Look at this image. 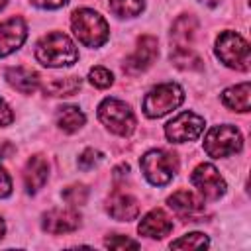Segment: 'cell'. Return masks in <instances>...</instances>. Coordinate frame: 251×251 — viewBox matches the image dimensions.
<instances>
[{"instance_id":"cell-1","label":"cell","mask_w":251,"mask_h":251,"mask_svg":"<svg viewBox=\"0 0 251 251\" xmlns=\"http://www.w3.org/2000/svg\"><path fill=\"white\" fill-rule=\"evenodd\" d=\"M35 59L43 67H71L78 59V49L63 31H51L35 43Z\"/></svg>"},{"instance_id":"cell-2","label":"cell","mask_w":251,"mask_h":251,"mask_svg":"<svg viewBox=\"0 0 251 251\" xmlns=\"http://www.w3.org/2000/svg\"><path fill=\"white\" fill-rule=\"evenodd\" d=\"M71 25H73V31L78 37V41L86 47H100L110 37V27H108L106 20L90 8L75 10L73 18H71Z\"/></svg>"},{"instance_id":"cell-3","label":"cell","mask_w":251,"mask_h":251,"mask_svg":"<svg viewBox=\"0 0 251 251\" xmlns=\"http://www.w3.org/2000/svg\"><path fill=\"white\" fill-rule=\"evenodd\" d=\"M139 165L141 173L153 186H165L176 175L178 159L175 153H169L165 149H151L141 157Z\"/></svg>"},{"instance_id":"cell-4","label":"cell","mask_w":251,"mask_h":251,"mask_svg":"<svg viewBox=\"0 0 251 251\" xmlns=\"http://www.w3.org/2000/svg\"><path fill=\"white\" fill-rule=\"evenodd\" d=\"M216 55L218 59L235 71H249L251 65V53L249 43L235 31H222L216 39Z\"/></svg>"},{"instance_id":"cell-5","label":"cell","mask_w":251,"mask_h":251,"mask_svg":"<svg viewBox=\"0 0 251 251\" xmlns=\"http://www.w3.org/2000/svg\"><path fill=\"white\" fill-rule=\"evenodd\" d=\"M184 100V92L175 82H163L153 86L143 98V112L147 118H161L176 110Z\"/></svg>"},{"instance_id":"cell-6","label":"cell","mask_w":251,"mask_h":251,"mask_svg":"<svg viewBox=\"0 0 251 251\" xmlns=\"http://www.w3.org/2000/svg\"><path fill=\"white\" fill-rule=\"evenodd\" d=\"M241 147H243L241 131L231 124L214 126L208 129V133L204 137V151L214 159H222V157L239 153Z\"/></svg>"},{"instance_id":"cell-7","label":"cell","mask_w":251,"mask_h":251,"mask_svg":"<svg viewBox=\"0 0 251 251\" xmlns=\"http://www.w3.org/2000/svg\"><path fill=\"white\" fill-rule=\"evenodd\" d=\"M98 120L116 135H129L135 129V116L131 108L118 98H104L98 106Z\"/></svg>"},{"instance_id":"cell-8","label":"cell","mask_w":251,"mask_h":251,"mask_svg":"<svg viewBox=\"0 0 251 251\" xmlns=\"http://www.w3.org/2000/svg\"><path fill=\"white\" fill-rule=\"evenodd\" d=\"M204 118L194 112H182L165 126V135L171 143H186L200 137L204 131Z\"/></svg>"},{"instance_id":"cell-9","label":"cell","mask_w":251,"mask_h":251,"mask_svg":"<svg viewBox=\"0 0 251 251\" xmlns=\"http://www.w3.org/2000/svg\"><path fill=\"white\" fill-rule=\"evenodd\" d=\"M190 182L198 188L200 196L206 200H220L226 194V180L222 178L220 171L210 163H200L192 171Z\"/></svg>"},{"instance_id":"cell-10","label":"cell","mask_w":251,"mask_h":251,"mask_svg":"<svg viewBox=\"0 0 251 251\" xmlns=\"http://www.w3.org/2000/svg\"><path fill=\"white\" fill-rule=\"evenodd\" d=\"M157 55H159L157 37H153V35H141L137 39L135 51L126 59L124 71L129 73V75H139V73L147 71L153 65V61L157 59Z\"/></svg>"},{"instance_id":"cell-11","label":"cell","mask_w":251,"mask_h":251,"mask_svg":"<svg viewBox=\"0 0 251 251\" xmlns=\"http://www.w3.org/2000/svg\"><path fill=\"white\" fill-rule=\"evenodd\" d=\"M27 37V25L22 18L14 16L0 22V57L18 51Z\"/></svg>"},{"instance_id":"cell-12","label":"cell","mask_w":251,"mask_h":251,"mask_svg":"<svg viewBox=\"0 0 251 251\" xmlns=\"http://www.w3.org/2000/svg\"><path fill=\"white\" fill-rule=\"evenodd\" d=\"M78 226H80V214L76 210H61V208H55V210L45 212L43 214V220H41V227L47 233H53V235L71 233Z\"/></svg>"},{"instance_id":"cell-13","label":"cell","mask_w":251,"mask_h":251,"mask_svg":"<svg viewBox=\"0 0 251 251\" xmlns=\"http://www.w3.org/2000/svg\"><path fill=\"white\" fill-rule=\"evenodd\" d=\"M137 231L151 239H163L165 235H169L173 231V220L163 210L155 208L143 216V220L137 226Z\"/></svg>"},{"instance_id":"cell-14","label":"cell","mask_w":251,"mask_h":251,"mask_svg":"<svg viewBox=\"0 0 251 251\" xmlns=\"http://www.w3.org/2000/svg\"><path fill=\"white\" fill-rule=\"evenodd\" d=\"M106 212L118 222H131L139 214V204L129 194L114 192L106 202Z\"/></svg>"},{"instance_id":"cell-15","label":"cell","mask_w":251,"mask_h":251,"mask_svg":"<svg viewBox=\"0 0 251 251\" xmlns=\"http://www.w3.org/2000/svg\"><path fill=\"white\" fill-rule=\"evenodd\" d=\"M49 178V165L45 161V157L41 155H33L27 159L25 167H24V182H25V190L29 194H35L39 188H43V184Z\"/></svg>"},{"instance_id":"cell-16","label":"cell","mask_w":251,"mask_h":251,"mask_svg":"<svg viewBox=\"0 0 251 251\" xmlns=\"http://www.w3.org/2000/svg\"><path fill=\"white\" fill-rule=\"evenodd\" d=\"M6 80L22 94H33L39 88V75L27 67H12L6 71Z\"/></svg>"},{"instance_id":"cell-17","label":"cell","mask_w":251,"mask_h":251,"mask_svg":"<svg viewBox=\"0 0 251 251\" xmlns=\"http://www.w3.org/2000/svg\"><path fill=\"white\" fill-rule=\"evenodd\" d=\"M169 206L178 214V216H184V218H190V216H196L204 210V200L198 198L194 192L190 190H176L169 196Z\"/></svg>"},{"instance_id":"cell-18","label":"cell","mask_w":251,"mask_h":251,"mask_svg":"<svg viewBox=\"0 0 251 251\" xmlns=\"http://www.w3.org/2000/svg\"><path fill=\"white\" fill-rule=\"evenodd\" d=\"M198 31V20L190 14H184L180 18L175 20L173 27H171V39H173V47H190L194 37Z\"/></svg>"},{"instance_id":"cell-19","label":"cell","mask_w":251,"mask_h":251,"mask_svg":"<svg viewBox=\"0 0 251 251\" xmlns=\"http://www.w3.org/2000/svg\"><path fill=\"white\" fill-rule=\"evenodd\" d=\"M249 92H251V86L249 82H241V84H235V86H229L222 92V102L226 108L233 110V112H249Z\"/></svg>"},{"instance_id":"cell-20","label":"cell","mask_w":251,"mask_h":251,"mask_svg":"<svg viewBox=\"0 0 251 251\" xmlns=\"http://www.w3.org/2000/svg\"><path fill=\"white\" fill-rule=\"evenodd\" d=\"M55 120H57V126H59L65 133H75V131H78V129L84 126L86 116H84V112H82L78 106L67 104V106L57 108Z\"/></svg>"},{"instance_id":"cell-21","label":"cell","mask_w":251,"mask_h":251,"mask_svg":"<svg viewBox=\"0 0 251 251\" xmlns=\"http://www.w3.org/2000/svg\"><path fill=\"white\" fill-rule=\"evenodd\" d=\"M80 78L78 76H63V78H51L43 84V90L51 96H71L80 90Z\"/></svg>"},{"instance_id":"cell-22","label":"cell","mask_w":251,"mask_h":251,"mask_svg":"<svg viewBox=\"0 0 251 251\" xmlns=\"http://www.w3.org/2000/svg\"><path fill=\"white\" fill-rule=\"evenodd\" d=\"M171 61L175 67L184 69V71L202 69V59L192 51V47H173L171 49Z\"/></svg>"},{"instance_id":"cell-23","label":"cell","mask_w":251,"mask_h":251,"mask_svg":"<svg viewBox=\"0 0 251 251\" xmlns=\"http://www.w3.org/2000/svg\"><path fill=\"white\" fill-rule=\"evenodd\" d=\"M108 6L118 18H135L143 12L145 0H110Z\"/></svg>"},{"instance_id":"cell-24","label":"cell","mask_w":251,"mask_h":251,"mask_svg":"<svg viewBox=\"0 0 251 251\" xmlns=\"http://www.w3.org/2000/svg\"><path fill=\"white\" fill-rule=\"evenodd\" d=\"M208 243H210V239L204 233L192 231V233H186V235L175 239L171 243V249H204V247H208Z\"/></svg>"},{"instance_id":"cell-25","label":"cell","mask_w":251,"mask_h":251,"mask_svg":"<svg viewBox=\"0 0 251 251\" xmlns=\"http://www.w3.org/2000/svg\"><path fill=\"white\" fill-rule=\"evenodd\" d=\"M88 198V188L84 184H73L63 190V200L69 206H82Z\"/></svg>"},{"instance_id":"cell-26","label":"cell","mask_w":251,"mask_h":251,"mask_svg":"<svg viewBox=\"0 0 251 251\" xmlns=\"http://www.w3.org/2000/svg\"><path fill=\"white\" fill-rule=\"evenodd\" d=\"M88 80L96 88H108L114 82V76H112V73L106 67H94L88 73Z\"/></svg>"},{"instance_id":"cell-27","label":"cell","mask_w":251,"mask_h":251,"mask_svg":"<svg viewBox=\"0 0 251 251\" xmlns=\"http://www.w3.org/2000/svg\"><path fill=\"white\" fill-rule=\"evenodd\" d=\"M102 153L100 151H96V149H84L80 155H78V169H82V171H90V169H94L100 161H102Z\"/></svg>"},{"instance_id":"cell-28","label":"cell","mask_w":251,"mask_h":251,"mask_svg":"<svg viewBox=\"0 0 251 251\" xmlns=\"http://www.w3.org/2000/svg\"><path fill=\"white\" fill-rule=\"evenodd\" d=\"M104 245L110 247V249H126V247H129V249H139V243H137L135 239L126 237V235H110V237H106Z\"/></svg>"},{"instance_id":"cell-29","label":"cell","mask_w":251,"mask_h":251,"mask_svg":"<svg viewBox=\"0 0 251 251\" xmlns=\"http://www.w3.org/2000/svg\"><path fill=\"white\" fill-rule=\"evenodd\" d=\"M12 192V178L10 175L0 167V198H6Z\"/></svg>"},{"instance_id":"cell-30","label":"cell","mask_w":251,"mask_h":251,"mask_svg":"<svg viewBox=\"0 0 251 251\" xmlns=\"http://www.w3.org/2000/svg\"><path fill=\"white\" fill-rule=\"evenodd\" d=\"M12 120H14V114H12L10 106L0 98V127L10 126V124H12Z\"/></svg>"},{"instance_id":"cell-31","label":"cell","mask_w":251,"mask_h":251,"mask_svg":"<svg viewBox=\"0 0 251 251\" xmlns=\"http://www.w3.org/2000/svg\"><path fill=\"white\" fill-rule=\"evenodd\" d=\"M33 6L37 8H45V10H57L61 6H65L69 0H29Z\"/></svg>"},{"instance_id":"cell-32","label":"cell","mask_w":251,"mask_h":251,"mask_svg":"<svg viewBox=\"0 0 251 251\" xmlns=\"http://www.w3.org/2000/svg\"><path fill=\"white\" fill-rule=\"evenodd\" d=\"M198 2H202L204 6H210V8H214V6L220 4V0H198Z\"/></svg>"},{"instance_id":"cell-33","label":"cell","mask_w":251,"mask_h":251,"mask_svg":"<svg viewBox=\"0 0 251 251\" xmlns=\"http://www.w3.org/2000/svg\"><path fill=\"white\" fill-rule=\"evenodd\" d=\"M4 231H6V226H4V220L0 218V239L4 237Z\"/></svg>"},{"instance_id":"cell-34","label":"cell","mask_w":251,"mask_h":251,"mask_svg":"<svg viewBox=\"0 0 251 251\" xmlns=\"http://www.w3.org/2000/svg\"><path fill=\"white\" fill-rule=\"evenodd\" d=\"M6 4H8V0H0V10H4V8H6Z\"/></svg>"}]
</instances>
